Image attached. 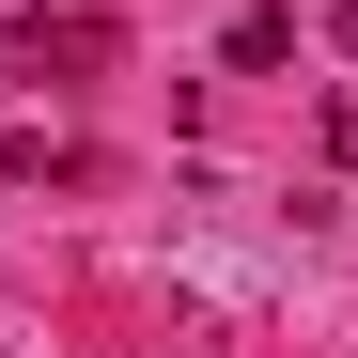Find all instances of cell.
Here are the masks:
<instances>
[{
	"mask_svg": "<svg viewBox=\"0 0 358 358\" xmlns=\"http://www.w3.org/2000/svg\"><path fill=\"white\" fill-rule=\"evenodd\" d=\"M109 47H125L109 16H16V78H94Z\"/></svg>",
	"mask_w": 358,
	"mask_h": 358,
	"instance_id": "obj_1",
	"label": "cell"
},
{
	"mask_svg": "<svg viewBox=\"0 0 358 358\" xmlns=\"http://www.w3.org/2000/svg\"><path fill=\"white\" fill-rule=\"evenodd\" d=\"M327 47H343V63H358V0H327Z\"/></svg>",
	"mask_w": 358,
	"mask_h": 358,
	"instance_id": "obj_2",
	"label": "cell"
}]
</instances>
